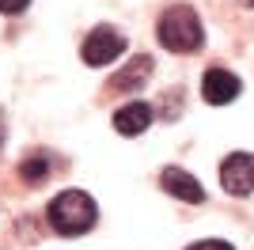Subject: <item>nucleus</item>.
Returning <instances> with one entry per match:
<instances>
[{
  "label": "nucleus",
  "mask_w": 254,
  "mask_h": 250,
  "mask_svg": "<svg viewBox=\"0 0 254 250\" xmlns=\"http://www.w3.org/2000/svg\"><path fill=\"white\" fill-rule=\"evenodd\" d=\"M156 38L171 53H197L205 46V23L190 4H171L156 19Z\"/></svg>",
  "instance_id": "obj_1"
},
{
  "label": "nucleus",
  "mask_w": 254,
  "mask_h": 250,
  "mask_svg": "<svg viewBox=\"0 0 254 250\" xmlns=\"http://www.w3.org/2000/svg\"><path fill=\"white\" fill-rule=\"evenodd\" d=\"M46 220H50V228L57 231V235H68V239H72V235H87L99 220V205L84 189H61V193L46 205Z\"/></svg>",
  "instance_id": "obj_2"
},
{
  "label": "nucleus",
  "mask_w": 254,
  "mask_h": 250,
  "mask_svg": "<svg viewBox=\"0 0 254 250\" xmlns=\"http://www.w3.org/2000/svg\"><path fill=\"white\" fill-rule=\"evenodd\" d=\"M84 61L91 68H103V64L118 61L122 53H126V34L118 31V27H95V31L84 38Z\"/></svg>",
  "instance_id": "obj_3"
},
{
  "label": "nucleus",
  "mask_w": 254,
  "mask_h": 250,
  "mask_svg": "<svg viewBox=\"0 0 254 250\" xmlns=\"http://www.w3.org/2000/svg\"><path fill=\"white\" fill-rule=\"evenodd\" d=\"M220 186L232 197H247L254 193V156L251 152H232L220 163Z\"/></svg>",
  "instance_id": "obj_4"
},
{
  "label": "nucleus",
  "mask_w": 254,
  "mask_h": 250,
  "mask_svg": "<svg viewBox=\"0 0 254 250\" xmlns=\"http://www.w3.org/2000/svg\"><path fill=\"white\" fill-rule=\"evenodd\" d=\"M239 91H243V80L235 72H228V68H209L201 80V95L209 106H224V103H235L239 99Z\"/></svg>",
  "instance_id": "obj_5"
},
{
  "label": "nucleus",
  "mask_w": 254,
  "mask_h": 250,
  "mask_svg": "<svg viewBox=\"0 0 254 250\" xmlns=\"http://www.w3.org/2000/svg\"><path fill=\"white\" fill-rule=\"evenodd\" d=\"M159 186L167 189L171 197L186 201V205H201V201H205L201 182H197L190 171H182V167H163V171H159Z\"/></svg>",
  "instance_id": "obj_6"
},
{
  "label": "nucleus",
  "mask_w": 254,
  "mask_h": 250,
  "mask_svg": "<svg viewBox=\"0 0 254 250\" xmlns=\"http://www.w3.org/2000/svg\"><path fill=\"white\" fill-rule=\"evenodd\" d=\"M152 114H156V110H152L148 103L133 99V103H126V106H118V110H114V129L122 136H140L152 125Z\"/></svg>",
  "instance_id": "obj_7"
},
{
  "label": "nucleus",
  "mask_w": 254,
  "mask_h": 250,
  "mask_svg": "<svg viewBox=\"0 0 254 250\" xmlns=\"http://www.w3.org/2000/svg\"><path fill=\"white\" fill-rule=\"evenodd\" d=\"M148 76H152V57H148V53H137V57L110 80V91H137Z\"/></svg>",
  "instance_id": "obj_8"
},
{
  "label": "nucleus",
  "mask_w": 254,
  "mask_h": 250,
  "mask_svg": "<svg viewBox=\"0 0 254 250\" xmlns=\"http://www.w3.org/2000/svg\"><path fill=\"white\" fill-rule=\"evenodd\" d=\"M19 175L27 178V182H46V178H50V159H46L42 152H31V156L19 163Z\"/></svg>",
  "instance_id": "obj_9"
},
{
  "label": "nucleus",
  "mask_w": 254,
  "mask_h": 250,
  "mask_svg": "<svg viewBox=\"0 0 254 250\" xmlns=\"http://www.w3.org/2000/svg\"><path fill=\"white\" fill-rule=\"evenodd\" d=\"M186 250H235L228 239H201V243H193V247H186Z\"/></svg>",
  "instance_id": "obj_10"
},
{
  "label": "nucleus",
  "mask_w": 254,
  "mask_h": 250,
  "mask_svg": "<svg viewBox=\"0 0 254 250\" xmlns=\"http://www.w3.org/2000/svg\"><path fill=\"white\" fill-rule=\"evenodd\" d=\"M27 4L31 0H0V11L4 15H19V11H27Z\"/></svg>",
  "instance_id": "obj_11"
},
{
  "label": "nucleus",
  "mask_w": 254,
  "mask_h": 250,
  "mask_svg": "<svg viewBox=\"0 0 254 250\" xmlns=\"http://www.w3.org/2000/svg\"><path fill=\"white\" fill-rule=\"evenodd\" d=\"M243 4H247V8H254V0H243Z\"/></svg>",
  "instance_id": "obj_12"
}]
</instances>
